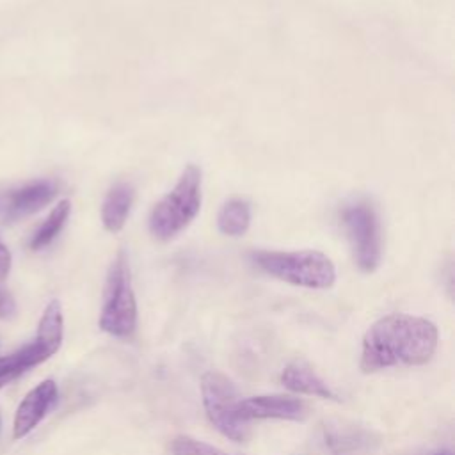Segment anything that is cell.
Segmentation results:
<instances>
[{
    "mask_svg": "<svg viewBox=\"0 0 455 455\" xmlns=\"http://www.w3.org/2000/svg\"><path fill=\"white\" fill-rule=\"evenodd\" d=\"M201 396L210 423L222 435L236 443H243L249 437V423L238 411V389L228 375L217 370L203 373Z\"/></svg>",
    "mask_w": 455,
    "mask_h": 455,
    "instance_id": "5",
    "label": "cell"
},
{
    "mask_svg": "<svg viewBox=\"0 0 455 455\" xmlns=\"http://www.w3.org/2000/svg\"><path fill=\"white\" fill-rule=\"evenodd\" d=\"M62 338H64L62 307L59 300H50L41 315L36 338L30 343H27V347L36 357L37 364H41L59 352L62 345Z\"/></svg>",
    "mask_w": 455,
    "mask_h": 455,
    "instance_id": "10",
    "label": "cell"
},
{
    "mask_svg": "<svg viewBox=\"0 0 455 455\" xmlns=\"http://www.w3.org/2000/svg\"><path fill=\"white\" fill-rule=\"evenodd\" d=\"M16 306H14V299L12 295L0 286V318H5V316H11L14 313Z\"/></svg>",
    "mask_w": 455,
    "mask_h": 455,
    "instance_id": "18",
    "label": "cell"
},
{
    "mask_svg": "<svg viewBox=\"0 0 455 455\" xmlns=\"http://www.w3.org/2000/svg\"><path fill=\"white\" fill-rule=\"evenodd\" d=\"M325 439L334 455H363L371 446L368 434L355 428L332 427L325 430Z\"/></svg>",
    "mask_w": 455,
    "mask_h": 455,
    "instance_id": "14",
    "label": "cell"
},
{
    "mask_svg": "<svg viewBox=\"0 0 455 455\" xmlns=\"http://www.w3.org/2000/svg\"><path fill=\"white\" fill-rule=\"evenodd\" d=\"M251 226V204L243 199H229L217 215V228L226 236H242Z\"/></svg>",
    "mask_w": 455,
    "mask_h": 455,
    "instance_id": "13",
    "label": "cell"
},
{
    "mask_svg": "<svg viewBox=\"0 0 455 455\" xmlns=\"http://www.w3.org/2000/svg\"><path fill=\"white\" fill-rule=\"evenodd\" d=\"M437 455H451L450 451H441V453H437Z\"/></svg>",
    "mask_w": 455,
    "mask_h": 455,
    "instance_id": "20",
    "label": "cell"
},
{
    "mask_svg": "<svg viewBox=\"0 0 455 455\" xmlns=\"http://www.w3.org/2000/svg\"><path fill=\"white\" fill-rule=\"evenodd\" d=\"M133 201L135 188L132 183L117 181L108 188L101 204V222L108 233H119L124 228Z\"/></svg>",
    "mask_w": 455,
    "mask_h": 455,
    "instance_id": "12",
    "label": "cell"
},
{
    "mask_svg": "<svg viewBox=\"0 0 455 455\" xmlns=\"http://www.w3.org/2000/svg\"><path fill=\"white\" fill-rule=\"evenodd\" d=\"M100 329L116 338H128L137 329V300L128 259L123 251L114 258L107 274Z\"/></svg>",
    "mask_w": 455,
    "mask_h": 455,
    "instance_id": "4",
    "label": "cell"
},
{
    "mask_svg": "<svg viewBox=\"0 0 455 455\" xmlns=\"http://www.w3.org/2000/svg\"><path fill=\"white\" fill-rule=\"evenodd\" d=\"M9 270H11V252L0 242V281H4L9 275Z\"/></svg>",
    "mask_w": 455,
    "mask_h": 455,
    "instance_id": "19",
    "label": "cell"
},
{
    "mask_svg": "<svg viewBox=\"0 0 455 455\" xmlns=\"http://www.w3.org/2000/svg\"><path fill=\"white\" fill-rule=\"evenodd\" d=\"M341 226L350 242L355 265L366 274L375 272L382 258L380 222L375 208L368 201H355L345 206Z\"/></svg>",
    "mask_w": 455,
    "mask_h": 455,
    "instance_id": "6",
    "label": "cell"
},
{
    "mask_svg": "<svg viewBox=\"0 0 455 455\" xmlns=\"http://www.w3.org/2000/svg\"><path fill=\"white\" fill-rule=\"evenodd\" d=\"M57 384L52 379H46L39 382L36 387H32L23 400L20 402L16 412H14V421H12V437L14 439H23L28 435L48 414V411L53 407L57 402Z\"/></svg>",
    "mask_w": 455,
    "mask_h": 455,
    "instance_id": "8",
    "label": "cell"
},
{
    "mask_svg": "<svg viewBox=\"0 0 455 455\" xmlns=\"http://www.w3.org/2000/svg\"><path fill=\"white\" fill-rule=\"evenodd\" d=\"M71 213V203L69 199H62L57 203V206L50 212V215L43 220V224L37 228V231L30 238V249L41 251L48 247L57 235L62 231L66 220L69 219Z\"/></svg>",
    "mask_w": 455,
    "mask_h": 455,
    "instance_id": "15",
    "label": "cell"
},
{
    "mask_svg": "<svg viewBox=\"0 0 455 455\" xmlns=\"http://www.w3.org/2000/svg\"><path fill=\"white\" fill-rule=\"evenodd\" d=\"M53 180H36L7 192L2 203V215L9 220H18L44 208L57 194Z\"/></svg>",
    "mask_w": 455,
    "mask_h": 455,
    "instance_id": "9",
    "label": "cell"
},
{
    "mask_svg": "<svg viewBox=\"0 0 455 455\" xmlns=\"http://www.w3.org/2000/svg\"><path fill=\"white\" fill-rule=\"evenodd\" d=\"M281 382L286 389L299 395H309L323 400H338L336 393L306 361L297 359L286 364L281 371Z\"/></svg>",
    "mask_w": 455,
    "mask_h": 455,
    "instance_id": "11",
    "label": "cell"
},
{
    "mask_svg": "<svg viewBox=\"0 0 455 455\" xmlns=\"http://www.w3.org/2000/svg\"><path fill=\"white\" fill-rule=\"evenodd\" d=\"M203 201V174L196 164H187L176 185L151 210L148 228L155 240L169 242L197 217Z\"/></svg>",
    "mask_w": 455,
    "mask_h": 455,
    "instance_id": "2",
    "label": "cell"
},
{
    "mask_svg": "<svg viewBox=\"0 0 455 455\" xmlns=\"http://www.w3.org/2000/svg\"><path fill=\"white\" fill-rule=\"evenodd\" d=\"M30 359V354L23 347L9 355H0V389L9 382L16 380L27 370L34 368L36 364Z\"/></svg>",
    "mask_w": 455,
    "mask_h": 455,
    "instance_id": "16",
    "label": "cell"
},
{
    "mask_svg": "<svg viewBox=\"0 0 455 455\" xmlns=\"http://www.w3.org/2000/svg\"><path fill=\"white\" fill-rule=\"evenodd\" d=\"M434 322L407 313H391L379 318L363 336L359 366L375 373L391 366L427 364L437 348Z\"/></svg>",
    "mask_w": 455,
    "mask_h": 455,
    "instance_id": "1",
    "label": "cell"
},
{
    "mask_svg": "<svg viewBox=\"0 0 455 455\" xmlns=\"http://www.w3.org/2000/svg\"><path fill=\"white\" fill-rule=\"evenodd\" d=\"M171 453L172 455H231L222 451L220 448H215L204 441L194 439L190 435H178L171 443Z\"/></svg>",
    "mask_w": 455,
    "mask_h": 455,
    "instance_id": "17",
    "label": "cell"
},
{
    "mask_svg": "<svg viewBox=\"0 0 455 455\" xmlns=\"http://www.w3.org/2000/svg\"><path fill=\"white\" fill-rule=\"evenodd\" d=\"M251 261L265 274L293 286L327 290L336 281L331 258L315 249L302 251H254Z\"/></svg>",
    "mask_w": 455,
    "mask_h": 455,
    "instance_id": "3",
    "label": "cell"
},
{
    "mask_svg": "<svg viewBox=\"0 0 455 455\" xmlns=\"http://www.w3.org/2000/svg\"><path fill=\"white\" fill-rule=\"evenodd\" d=\"M240 416L249 423L251 419H286L304 421L307 418V405L290 395H258L240 398Z\"/></svg>",
    "mask_w": 455,
    "mask_h": 455,
    "instance_id": "7",
    "label": "cell"
}]
</instances>
